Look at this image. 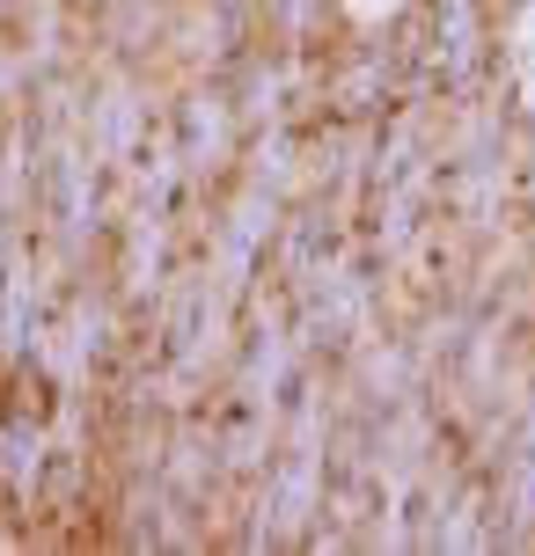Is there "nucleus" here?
<instances>
[{"instance_id": "obj_1", "label": "nucleus", "mask_w": 535, "mask_h": 556, "mask_svg": "<svg viewBox=\"0 0 535 556\" xmlns=\"http://www.w3.org/2000/svg\"><path fill=\"white\" fill-rule=\"evenodd\" d=\"M0 534L535 556V0H0Z\"/></svg>"}]
</instances>
